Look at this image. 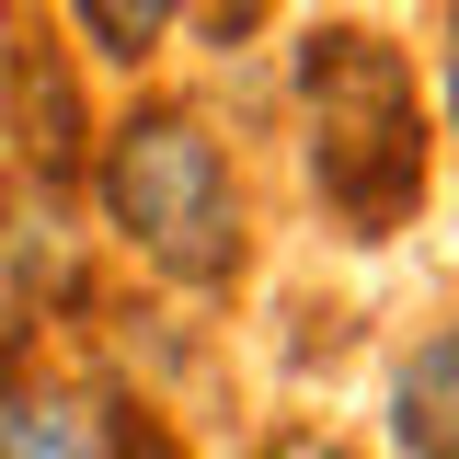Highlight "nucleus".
Wrapping results in <instances>:
<instances>
[{"instance_id": "1", "label": "nucleus", "mask_w": 459, "mask_h": 459, "mask_svg": "<svg viewBox=\"0 0 459 459\" xmlns=\"http://www.w3.org/2000/svg\"><path fill=\"white\" fill-rule=\"evenodd\" d=\"M92 219L104 241L138 264V276L184 287V299H230L241 264H253V195H241V161L207 126V104L184 92H138L92 126Z\"/></svg>"}, {"instance_id": "2", "label": "nucleus", "mask_w": 459, "mask_h": 459, "mask_svg": "<svg viewBox=\"0 0 459 459\" xmlns=\"http://www.w3.org/2000/svg\"><path fill=\"white\" fill-rule=\"evenodd\" d=\"M287 92H299V161L310 195L344 241H391L413 230L425 184H437V126H425V81L402 35L379 23H310L287 47Z\"/></svg>"}, {"instance_id": "3", "label": "nucleus", "mask_w": 459, "mask_h": 459, "mask_svg": "<svg viewBox=\"0 0 459 459\" xmlns=\"http://www.w3.org/2000/svg\"><path fill=\"white\" fill-rule=\"evenodd\" d=\"M391 448L402 459H448L459 448V322H425L391 356Z\"/></svg>"}, {"instance_id": "4", "label": "nucleus", "mask_w": 459, "mask_h": 459, "mask_svg": "<svg viewBox=\"0 0 459 459\" xmlns=\"http://www.w3.org/2000/svg\"><path fill=\"white\" fill-rule=\"evenodd\" d=\"M0 459H104V448H92V402H81V379L12 368V379H0Z\"/></svg>"}, {"instance_id": "5", "label": "nucleus", "mask_w": 459, "mask_h": 459, "mask_svg": "<svg viewBox=\"0 0 459 459\" xmlns=\"http://www.w3.org/2000/svg\"><path fill=\"white\" fill-rule=\"evenodd\" d=\"M184 12L195 0H69V35H81V57H104V69H150Z\"/></svg>"}, {"instance_id": "6", "label": "nucleus", "mask_w": 459, "mask_h": 459, "mask_svg": "<svg viewBox=\"0 0 459 459\" xmlns=\"http://www.w3.org/2000/svg\"><path fill=\"white\" fill-rule=\"evenodd\" d=\"M253 459H368V448H356L344 425H322V413H287V425H276Z\"/></svg>"}, {"instance_id": "7", "label": "nucleus", "mask_w": 459, "mask_h": 459, "mask_svg": "<svg viewBox=\"0 0 459 459\" xmlns=\"http://www.w3.org/2000/svg\"><path fill=\"white\" fill-rule=\"evenodd\" d=\"M448 150H459V0H448Z\"/></svg>"}, {"instance_id": "8", "label": "nucleus", "mask_w": 459, "mask_h": 459, "mask_svg": "<svg viewBox=\"0 0 459 459\" xmlns=\"http://www.w3.org/2000/svg\"><path fill=\"white\" fill-rule=\"evenodd\" d=\"M0 81H12V47H0Z\"/></svg>"}, {"instance_id": "9", "label": "nucleus", "mask_w": 459, "mask_h": 459, "mask_svg": "<svg viewBox=\"0 0 459 459\" xmlns=\"http://www.w3.org/2000/svg\"><path fill=\"white\" fill-rule=\"evenodd\" d=\"M448 459H459V448H448Z\"/></svg>"}]
</instances>
